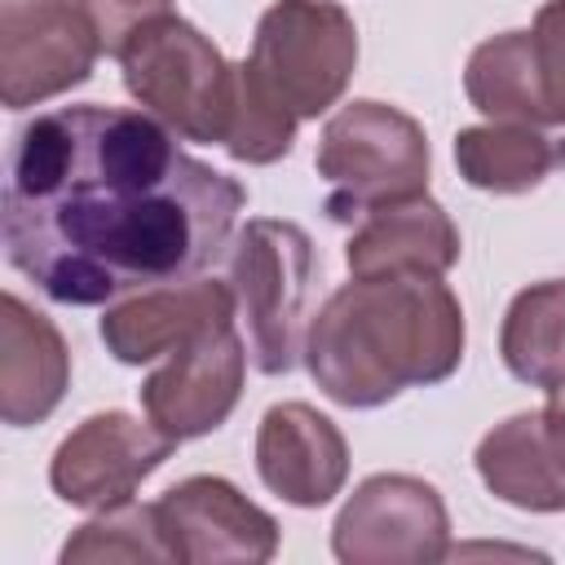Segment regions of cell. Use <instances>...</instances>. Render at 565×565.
Returning a JSON list of instances; mask_svg holds the SVG:
<instances>
[{
    "instance_id": "obj_1",
    "label": "cell",
    "mask_w": 565,
    "mask_h": 565,
    "mask_svg": "<svg viewBox=\"0 0 565 565\" xmlns=\"http://www.w3.org/2000/svg\"><path fill=\"white\" fill-rule=\"evenodd\" d=\"M243 203L247 190L185 154L154 115L84 102L13 132L0 234L49 300L115 305L212 269Z\"/></svg>"
},
{
    "instance_id": "obj_2",
    "label": "cell",
    "mask_w": 565,
    "mask_h": 565,
    "mask_svg": "<svg viewBox=\"0 0 565 565\" xmlns=\"http://www.w3.org/2000/svg\"><path fill=\"white\" fill-rule=\"evenodd\" d=\"M459 362L463 309L441 274L349 278L322 300L305 335L313 384L353 411L384 406L415 384H441Z\"/></svg>"
},
{
    "instance_id": "obj_3",
    "label": "cell",
    "mask_w": 565,
    "mask_h": 565,
    "mask_svg": "<svg viewBox=\"0 0 565 565\" xmlns=\"http://www.w3.org/2000/svg\"><path fill=\"white\" fill-rule=\"evenodd\" d=\"M124 88L146 115L199 146H225L238 110V66L185 18L146 22L119 53Z\"/></svg>"
},
{
    "instance_id": "obj_4",
    "label": "cell",
    "mask_w": 565,
    "mask_h": 565,
    "mask_svg": "<svg viewBox=\"0 0 565 565\" xmlns=\"http://www.w3.org/2000/svg\"><path fill=\"white\" fill-rule=\"evenodd\" d=\"M230 287L247 322V349L260 375H287L305 362L309 300L318 282V247L296 221L256 216L247 221L230 252Z\"/></svg>"
},
{
    "instance_id": "obj_5",
    "label": "cell",
    "mask_w": 565,
    "mask_h": 565,
    "mask_svg": "<svg viewBox=\"0 0 565 565\" xmlns=\"http://www.w3.org/2000/svg\"><path fill=\"white\" fill-rule=\"evenodd\" d=\"M318 177L327 181V216L362 221L384 203L428 194V137L424 124L388 102L358 97L340 106L318 137Z\"/></svg>"
},
{
    "instance_id": "obj_6",
    "label": "cell",
    "mask_w": 565,
    "mask_h": 565,
    "mask_svg": "<svg viewBox=\"0 0 565 565\" xmlns=\"http://www.w3.org/2000/svg\"><path fill=\"white\" fill-rule=\"evenodd\" d=\"M247 79L287 115H327L358 71V26L335 0H274L243 62Z\"/></svg>"
},
{
    "instance_id": "obj_7",
    "label": "cell",
    "mask_w": 565,
    "mask_h": 565,
    "mask_svg": "<svg viewBox=\"0 0 565 565\" xmlns=\"http://www.w3.org/2000/svg\"><path fill=\"white\" fill-rule=\"evenodd\" d=\"M344 565H433L450 556V516L433 481L411 472L366 477L331 525Z\"/></svg>"
},
{
    "instance_id": "obj_8",
    "label": "cell",
    "mask_w": 565,
    "mask_h": 565,
    "mask_svg": "<svg viewBox=\"0 0 565 565\" xmlns=\"http://www.w3.org/2000/svg\"><path fill=\"white\" fill-rule=\"evenodd\" d=\"M102 44L75 0H0V102L40 106L93 75Z\"/></svg>"
},
{
    "instance_id": "obj_9",
    "label": "cell",
    "mask_w": 565,
    "mask_h": 565,
    "mask_svg": "<svg viewBox=\"0 0 565 565\" xmlns=\"http://www.w3.org/2000/svg\"><path fill=\"white\" fill-rule=\"evenodd\" d=\"M181 441L159 424H141L128 411H97L62 437L49 463V486L71 508H110L128 503L132 490L172 459Z\"/></svg>"
},
{
    "instance_id": "obj_10",
    "label": "cell",
    "mask_w": 565,
    "mask_h": 565,
    "mask_svg": "<svg viewBox=\"0 0 565 565\" xmlns=\"http://www.w3.org/2000/svg\"><path fill=\"white\" fill-rule=\"evenodd\" d=\"M243 375H247V344L234 322L203 331L185 349L168 353V362L146 375L141 411L150 424H159L168 437L190 441L216 433L238 397H243Z\"/></svg>"
},
{
    "instance_id": "obj_11",
    "label": "cell",
    "mask_w": 565,
    "mask_h": 565,
    "mask_svg": "<svg viewBox=\"0 0 565 565\" xmlns=\"http://www.w3.org/2000/svg\"><path fill=\"white\" fill-rule=\"evenodd\" d=\"M154 508H159V525L168 534L172 561L265 565L278 552V521L265 508H256L234 481H225L216 472H194V477L168 486L154 499Z\"/></svg>"
},
{
    "instance_id": "obj_12",
    "label": "cell",
    "mask_w": 565,
    "mask_h": 565,
    "mask_svg": "<svg viewBox=\"0 0 565 565\" xmlns=\"http://www.w3.org/2000/svg\"><path fill=\"white\" fill-rule=\"evenodd\" d=\"M234 313H238V300H234L230 282L185 278V282L150 287V291H137V296L106 305L97 331H102V344L115 362L141 366V362H154V358L185 349L190 340H199L212 327L234 322Z\"/></svg>"
},
{
    "instance_id": "obj_13",
    "label": "cell",
    "mask_w": 565,
    "mask_h": 565,
    "mask_svg": "<svg viewBox=\"0 0 565 565\" xmlns=\"http://www.w3.org/2000/svg\"><path fill=\"white\" fill-rule=\"evenodd\" d=\"M256 472L291 508H322L349 481V441L309 402H278L256 428Z\"/></svg>"
},
{
    "instance_id": "obj_14",
    "label": "cell",
    "mask_w": 565,
    "mask_h": 565,
    "mask_svg": "<svg viewBox=\"0 0 565 565\" xmlns=\"http://www.w3.org/2000/svg\"><path fill=\"white\" fill-rule=\"evenodd\" d=\"M71 384V349L49 313L22 296H0V415L9 428H31L57 411Z\"/></svg>"
},
{
    "instance_id": "obj_15",
    "label": "cell",
    "mask_w": 565,
    "mask_h": 565,
    "mask_svg": "<svg viewBox=\"0 0 565 565\" xmlns=\"http://www.w3.org/2000/svg\"><path fill=\"white\" fill-rule=\"evenodd\" d=\"M463 243L459 230L450 221V212L428 199H402V203H384L375 212H366L358 221V230L344 243V265L353 278H371V274H446L459 260Z\"/></svg>"
},
{
    "instance_id": "obj_16",
    "label": "cell",
    "mask_w": 565,
    "mask_h": 565,
    "mask_svg": "<svg viewBox=\"0 0 565 565\" xmlns=\"http://www.w3.org/2000/svg\"><path fill=\"white\" fill-rule=\"evenodd\" d=\"M481 486L521 512H565V472L547 446L543 411H521L477 441Z\"/></svg>"
},
{
    "instance_id": "obj_17",
    "label": "cell",
    "mask_w": 565,
    "mask_h": 565,
    "mask_svg": "<svg viewBox=\"0 0 565 565\" xmlns=\"http://www.w3.org/2000/svg\"><path fill=\"white\" fill-rule=\"evenodd\" d=\"M463 93L494 124L556 128L552 110H547V93H543L530 31H503V35L481 40L463 66Z\"/></svg>"
},
{
    "instance_id": "obj_18",
    "label": "cell",
    "mask_w": 565,
    "mask_h": 565,
    "mask_svg": "<svg viewBox=\"0 0 565 565\" xmlns=\"http://www.w3.org/2000/svg\"><path fill=\"white\" fill-rule=\"evenodd\" d=\"M565 163V146L534 124H477L455 132V168L472 190L525 194Z\"/></svg>"
},
{
    "instance_id": "obj_19",
    "label": "cell",
    "mask_w": 565,
    "mask_h": 565,
    "mask_svg": "<svg viewBox=\"0 0 565 565\" xmlns=\"http://www.w3.org/2000/svg\"><path fill=\"white\" fill-rule=\"evenodd\" d=\"M499 358L530 388L552 393L565 380V278L530 282L512 296L499 327Z\"/></svg>"
},
{
    "instance_id": "obj_20",
    "label": "cell",
    "mask_w": 565,
    "mask_h": 565,
    "mask_svg": "<svg viewBox=\"0 0 565 565\" xmlns=\"http://www.w3.org/2000/svg\"><path fill=\"white\" fill-rule=\"evenodd\" d=\"M84 561H172L154 503H110L62 543V565Z\"/></svg>"
},
{
    "instance_id": "obj_21",
    "label": "cell",
    "mask_w": 565,
    "mask_h": 565,
    "mask_svg": "<svg viewBox=\"0 0 565 565\" xmlns=\"http://www.w3.org/2000/svg\"><path fill=\"white\" fill-rule=\"evenodd\" d=\"M296 115L278 110L243 71L238 62V110H234V124H230V137H225V150L230 159L238 163H278L282 154H291V141H296Z\"/></svg>"
},
{
    "instance_id": "obj_22",
    "label": "cell",
    "mask_w": 565,
    "mask_h": 565,
    "mask_svg": "<svg viewBox=\"0 0 565 565\" xmlns=\"http://www.w3.org/2000/svg\"><path fill=\"white\" fill-rule=\"evenodd\" d=\"M75 4L88 18V26H93V35H97V44H102L106 57H119L124 44L146 22L172 13V0H75Z\"/></svg>"
},
{
    "instance_id": "obj_23",
    "label": "cell",
    "mask_w": 565,
    "mask_h": 565,
    "mask_svg": "<svg viewBox=\"0 0 565 565\" xmlns=\"http://www.w3.org/2000/svg\"><path fill=\"white\" fill-rule=\"evenodd\" d=\"M530 35H534V57H539L552 124L565 128V0H547L534 13Z\"/></svg>"
},
{
    "instance_id": "obj_24",
    "label": "cell",
    "mask_w": 565,
    "mask_h": 565,
    "mask_svg": "<svg viewBox=\"0 0 565 565\" xmlns=\"http://www.w3.org/2000/svg\"><path fill=\"white\" fill-rule=\"evenodd\" d=\"M543 428H547V446L565 472V384H556L547 393V406H543Z\"/></svg>"
},
{
    "instance_id": "obj_25",
    "label": "cell",
    "mask_w": 565,
    "mask_h": 565,
    "mask_svg": "<svg viewBox=\"0 0 565 565\" xmlns=\"http://www.w3.org/2000/svg\"><path fill=\"white\" fill-rule=\"evenodd\" d=\"M561 384H565V380H561Z\"/></svg>"
}]
</instances>
